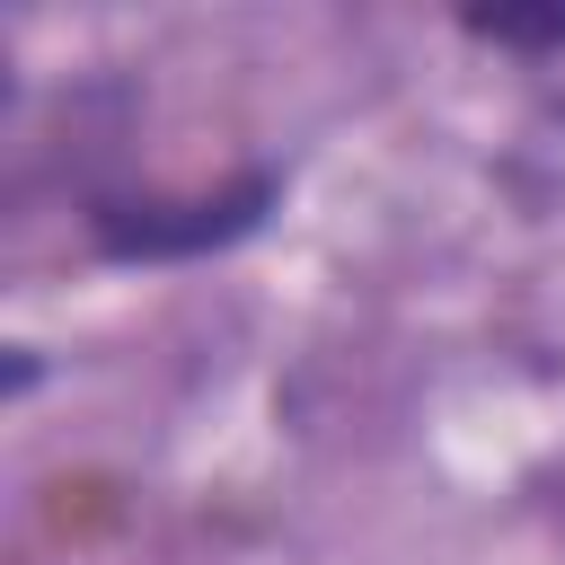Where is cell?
Wrapping results in <instances>:
<instances>
[{"mask_svg": "<svg viewBox=\"0 0 565 565\" xmlns=\"http://www.w3.org/2000/svg\"><path fill=\"white\" fill-rule=\"evenodd\" d=\"M459 26L486 44H565V9H468Z\"/></svg>", "mask_w": 565, "mask_h": 565, "instance_id": "obj_2", "label": "cell"}, {"mask_svg": "<svg viewBox=\"0 0 565 565\" xmlns=\"http://www.w3.org/2000/svg\"><path fill=\"white\" fill-rule=\"evenodd\" d=\"M265 212H274V177L247 168L212 194H106L88 212V238L124 265H168V256H212V247L247 238Z\"/></svg>", "mask_w": 565, "mask_h": 565, "instance_id": "obj_1", "label": "cell"}]
</instances>
